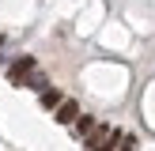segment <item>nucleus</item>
I'll return each instance as SVG.
<instances>
[{"instance_id":"obj_1","label":"nucleus","mask_w":155,"mask_h":151,"mask_svg":"<svg viewBox=\"0 0 155 151\" xmlns=\"http://www.w3.org/2000/svg\"><path fill=\"white\" fill-rule=\"evenodd\" d=\"M34 68H38V60H34V57H19L15 64H8V79H12L15 87H23V79H27Z\"/></svg>"},{"instance_id":"obj_2","label":"nucleus","mask_w":155,"mask_h":151,"mask_svg":"<svg viewBox=\"0 0 155 151\" xmlns=\"http://www.w3.org/2000/svg\"><path fill=\"white\" fill-rule=\"evenodd\" d=\"M53 113H57V125H72V121L80 117V102H76V98H61V106Z\"/></svg>"},{"instance_id":"obj_3","label":"nucleus","mask_w":155,"mask_h":151,"mask_svg":"<svg viewBox=\"0 0 155 151\" xmlns=\"http://www.w3.org/2000/svg\"><path fill=\"white\" fill-rule=\"evenodd\" d=\"M110 136H114V128H106V125H95V128L87 132V147H91V151L106 147V140H110Z\"/></svg>"},{"instance_id":"obj_4","label":"nucleus","mask_w":155,"mask_h":151,"mask_svg":"<svg viewBox=\"0 0 155 151\" xmlns=\"http://www.w3.org/2000/svg\"><path fill=\"white\" fill-rule=\"evenodd\" d=\"M61 98H64V95H61L57 87H42V91H38V102H42L45 110H57V106H61Z\"/></svg>"},{"instance_id":"obj_5","label":"nucleus","mask_w":155,"mask_h":151,"mask_svg":"<svg viewBox=\"0 0 155 151\" xmlns=\"http://www.w3.org/2000/svg\"><path fill=\"white\" fill-rule=\"evenodd\" d=\"M72 128H76V136H83V140H87V132L95 128V117H83V113H80V117L72 121Z\"/></svg>"},{"instance_id":"obj_6","label":"nucleus","mask_w":155,"mask_h":151,"mask_svg":"<svg viewBox=\"0 0 155 151\" xmlns=\"http://www.w3.org/2000/svg\"><path fill=\"white\" fill-rule=\"evenodd\" d=\"M23 87H30V91H42V87H49V83H45V76L38 72V68H34V72H30L27 79H23Z\"/></svg>"},{"instance_id":"obj_7","label":"nucleus","mask_w":155,"mask_h":151,"mask_svg":"<svg viewBox=\"0 0 155 151\" xmlns=\"http://www.w3.org/2000/svg\"><path fill=\"white\" fill-rule=\"evenodd\" d=\"M0 42H4V38H0Z\"/></svg>"}]
</instances>
